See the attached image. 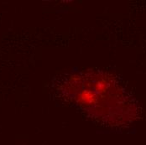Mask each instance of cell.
<instances>
[{
    "mask_svg": "<svg viewBox=\"0 0 146 145\" xmlns=\"http://www.w3.org/2000/svg\"><path fill=\"white\" fill-rule=\"evenodd\" d=\"M81 87L74 91V99L81 107L92 113L94 117L102 118L109 123L119 124L131 118L130 113L125 111L128 104L114 84L101 75L84 76L80 79Z\"/></svg>",
    "mask_w": 146,
    "mask_h": 145,
    "instance_id": "6da1fadb",
    "label": "cell"
}]
</instances>
